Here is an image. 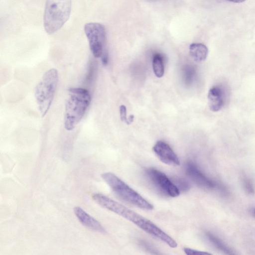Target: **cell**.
<instances>
[{
    "instance_id": "1",
    "label": "cell",
    "mask_w": 255,
    "mask_h": 255,
    "mask_svg": "<svg viewBox=\"0 0 255 255\" xmlns=\"http://www.w3.org/2000/svg\"><path fill=\"white\" fill-rule=\"evenodd\" d=\"M92 197L101 206L131 222L146 233L158 238L170 247L175 248L177 247V243L172 237L142 216L104 195L95 193Z\"/></svg>"
},
{
    "instance_id": "2",
    "label": "cell",
    "mask_w": 255,
    "mask_h": 255,
    "mask_svg": "<svg viewBox=\"0 0 255 255\" xmlns=\"http://www.w3.org/2000/svg\"><path fill=\"white\" fill-rule=\"evenodd\" d=\"M91 101L88 90L71 88L68 90L65 102L64 126L66 130H73L83 118Z\"/></svg>"
},
{
    "instance_id": "3",
    "label": "cell",
    "mask_w": 255,
    "mask_h": 255,
    "mask_svg": "<svg viewBox=\"0 0 255 255\" xmlns=\"http://www.w3.org/2000/svg\"><path fill=\"white\" fill-rule=\"evenodd\" d=\"M71 0H46L43 15L46 32L51 34L59 30L68 20Z\"/></svg>"
},
{
    "instance_id": "4",
    "label": "cell",
    "mask_w": 255,
    "mask_h": 255,
    "mask_svg": "<svg viewBox=\"0 0 255 255\" xmlns=\"http://www.w3.org/2000/svg\"><path fill=\"white\" fill-rule=\"evenodd\" d=\"M58 80V71L55 68H50L43 74L35 88V99L42 117L46 115L51 107Z\"/></svg>"
},
{
    "instance_id": "5",
    "label": "cell",
    "mask_w": 255,
    "mask_h": 255,
    "mask_svg": "<svg viewBox=\"0 0 255 255\" xmlns=\"http://www.w3.org/2000/svg\"><path fill=\"white\" fill-rule=\"evenodd\" d=\"M102 177L113 191L123 200L143 210L153 209L151 204L114 173L105 172L102 174Z\"/></svg>"
},
{
    "instance_id": "6",
    "label": "cell",
    "mask_w": 255,
    "mask_h": 255,
    "mask_svg": "<svg viewBox=\"0 0 255 255\" xmlns=\"http://www.w3.org/2000/svg\"><path fill=\"white\" fill-rule=\"evenodd\" d=\"M92 54L95 58L101 57L104 51L106 30L104 25L98 22H89L84 26Z\"/></svg>"
},
{
    "instance_id": "7",
    "label": "cell",
    "mask_w": 255,
    "mask_h": 255,
    "mask_svg": "<svg viewBox=\"0 0 255 255\" xmlns=\"http://www.w3.org/2000/svg\"><path fill=\"white\" fill-rule=\"evenodd\" d=\"M146 174L152 183L162 193L171 197L180 195V190L176 185L162 172L155 168H148Z\"/></svg>"
},
{
    "instance_id": "8",
    "label": "cell",
    "mask_w": 255,
    "mask_h": 255,
    "mask_svg": "<svg viewBox=\"0 0 255 255\" xmlns=\"http://www.w3.org/2000/svg\"><path fill=\"white\" fill-rule=\"evenodd\" d=\"M153 150L159 159L164 164L178 166L180 160L170 146L163 141H158L153 147Z\"/></svg>"
},
{
    "instance_id": "9",
    "label": "cell",
    "mask_w": 255,
    "mask_h": 255,
    "mask_svg": "<svg viewBox=\"0 0 255 255\" xmlns=\"http://www.w3.org/2000/svg\"><path fill=\"white\" fill-rule=\"evenodd\" d=\"M186 172L191 179L198 186L208 189L216 188L217 184L207 177L193 162H189L186 166Z\"/></svg>"
},
{
    "instance_id": "10",
    "label": "cell",
    "mask_w": 255,
    "mask_h": 255,
    "mask_svg": "<svg viewBox=\"0 0 255 255\" xmlns=\"http://www.w3.org/2000/svg\"><path fill=\"white\" fill-rule=\"evenodd\" d=\"M74 213L79 222L86 227L99 233H104L105 230L99 222L86 213L80 207H75Z\"/></svg>"
},
{
    "instance_id": "11",
    "label": "cell",
    "mask_w": 255,
    "mask_h": 255,
    "mask_svg": "<svg viewBox=\"0 0 255 255\" xmlns=\"http://www.w3.org/2000/svg\"><path fill=\"white\" fill-rule=\"evenodd\" d=\"M208 105L213 112H218L224 105V94L222 89L217 86L211 88L208 94Z\"/></svg>"
},
{
    "instance_id": "12",
    "label": "cell",
    "mask_w": 255,
    "mask_h": 255,
    "mask_svg": "<svg viewBox=\"0 0 255 255\" xmlns=\"http://www.w3.org/2000/svg\"><path fill=\"white\" fill-rule=\"evenodd\" d=\"M189 52L195 61L200 62L206 59L208 49L207 46L202 43H194L189 46Z\"/></svg>"
},
{
    "instance_id": "13",
    "label": "cell",
    "mask_w": 255,
    "mask_h": 255,
    "mask_svg": "<svg viewBox=\"0 0 255 255\" xmlns=\"http://www.w3.org/2000/svg\"><path fill=\"white\" fill-rule=\"evenodd\" d=\"M206 236L210 242L217 249L226 254H234L231 250L226 245L217 237L211 233L207 232Z\"/></svg>"
},
{
    "instance_id": "14",
    "label": "cell",
    "mask_w": 255,
    "mask_h": 255,
    "mask_svg": "<svg viewBox=\"0 0 255 255\" xmlns=\"http://www.w3.org/2000/svg\"><path fill=\"white\" fill-rule=\"evenodd\" d=\"M152 68L157 77L161 78L164 75V69L163 58L159 54L154 55L152 59Z\"/></svg>"
},
{
    "instance_id": "15",
    "label": "cell",
    "mask_w": 255,
    "mask_h": 255,
    "mask_svg": "<svg viewBox=\"0 0 255 255\" xmlns=\"http://www.w3.org/2000/svg\"><path fill=\"white\" fill-rule=\"evenodd\" d=\"M243 184L245 190L248 193L252 194L255 192L254 185L250 179L245 177L243 179Z\"/></svg>"
},
{
    "instance_id": "16",
    "label": "cell",
    "mask_w": 255,
    "mask_h": 255,
    "mask_svg": "<svg viewBox=\"0 0 255 255\" xmlns=\"http://www.w3.org/2000/svg\"><path fill=\"white\" fill-rule=\"evenodd\" d=\"M184 252L185 254L187 255H209L210 254V253L200 251L198 250H196L195 249H192L189 248H184Z\"/></svg>"
},
{
    "instance_id": "17",
    "label": "cell",
    "mask_w": 255,
    "mask_h": 255,
    "mask_svg": "<svg viewBox=\"0 0 255 255\" xmlns=\"http://www.w3.org/2000/svg\"><path fill=\"white\" fill-rule=\"evenodd\" d=\"M175 184L178 187L179 190L180 189H181V190L185 191L188 190L189 188V185L188 184L182 179H179V180H177V182Z\"/></svg>"
},
{
    "instance_id": "18",
    "label": "cell",
    "mask_w": 255,
    "mask_h": 255,
    "mask_svg": "<svg viewBox=\"0 0 255 255\" xmlns=\"http://www.w3.org/2000/svg\"><path fill=\"white\" fill-rule=\"evenodd\" d=\"M120 118L122 121L127 124L128 118L127 117V108L124 105H121L120 107Z\"/></svg>"
},
{
    "instance_id": "19",
    "label": "cell",
    "mask_w": 255,
    "mask_h": 255,
    "mask_svg": "<svg viewBox=\"0 0 255 255\" xmlns=\"http://www.w3.org/2000/svg\"><path fill=\"white\" fill-rule=\"evenodd\" d=\"M134 119V116L132 115H131L129 116V117L128 118V122L127 125H130L133 121Z\"/></svg>"
},
{
    "instance_id": "20",
    "label": "cell",
    "mask_w": 255,
    "mask_h": 255,
    "mask_svg": "<svg viewBox=\"0 0 255 255\" xmlns=\"http://www.w3.org/2000/svg\"><path fill=\"white\" fill-rule=\"evenodd\" d=\"M234 3H241L245 1L246 0H227Z\"/></svg>"
},
{
    "instance_id": "21",
    "label": "cell",
    "mask_w": 255,
    "mask_h": 255,
    "mask_svg": "<svg viewBox=\"0 0 255 255\" xmlns=\"http://www.w3.org/2000/svg\"><path fill=\"white\" fill-rule=\"evenodd\" d=\"M254 215H255V209L254 211Z\"/></svg>"
}]
</instances>
